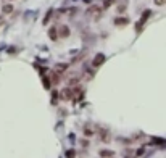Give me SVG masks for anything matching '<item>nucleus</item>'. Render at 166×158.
Wrapping results in <instances>:
<instances>
[{"instance_id":"20","label":"nucleus","mask_w":166,"mask_h":158,"mask_svg":"<svg viewBox=\"0 0 166 158\" xmlns=\"http://www.w3.org/2000/svg\"><path fill=\"white\" fill-rule=\"evenodd\" d=\"M115 2H116V0H103V8H105V10L110 8V6H111Z\"/></svg>"},{"instance_id":"3","label":"nucleus","mask_w":166,"mask_h":158,"mask_svg":"<svg viewBox=\"0 0 166 158\" xmlns=\"http://www.w3.org/2000/svg\"><path fill=\"white\" fill-rule=\"evenodd\" d=\"M105 60H106V57H105V53H97L94 58H92V61H91V65L94 68H100L103 63H105Z\"/></svg>"},{"instance_id":"23","label":"nucleus","mask_w":166,"mask_h":158,"mask_svg":"<svg viewBox=\"0 0 166 158\" xmlns=\"http://www.w3.org/2000/svg\"><path fill=\"white\" fill-rule=\"evenodd\" d=\"M153 2H155V5H158V6L166 5V0H153Z\"/></svg>"},{"instance_id":"12","label":"nucleus","mask_w":166,"mask_h":158,"mask_svg":"<svg viewBox=\"0 0 166 158\" xmlns=\"http://www.w3.org/2000/svg\"><path fill=\"white\" fill-rule=\"evenodd\" d=\"M52 16H53V8H50L45 13V16H44V19H42V24H48V23H50V19H52Z\"/></svg>"},{"instance_id":"25","label":"nucleus","mask_w":166,"mask_h":158,"mask_svg":"<svg viewBox=\"0 0 166 158\" xmlns=\"http://www.w3.org/2000/svg\"><path fill=\"white\" fill-rule=\"evenodd\" d=\"M8 53H16V49H15V47H10V49H8Z\"/></svg>"},{"instance_id":"13","label":"nucleus","mask_w":166,"mask_h":158,"mask_svg":"<svg viewBox=\"0 0 166 158\" xmlns=\"http://www.w3.org/2000/svg\"><path fill=\"white\" fill-rule=\"evenodd\" d=\"M13 8H15V6H13L11 3H6V5L2 6V13H5V15H11V13H13Z\"/></svg>"},{"instance_id":"27","label":"nucleus","mask_w":166,"mask_h":158,"mask_svg":"<svg viewBox=\"0 0 166 158\" xmlns=\"http://www.w3.org/2000/svg\"><path fill=\"white\" fill-rule=\"evenodd\" d=\"M124 158H136V157H124Z\"/></svg>"},{"instance_id":"22","label":"nucleus","mask_w":166,"mask_h":158,"mask_svg":"<svg viewBox=\"0 0 166 158\" xmlns=\"http://www.w3.org/2000/svg\"><path fill=\"white\" fill-rule=\"evenodd\" d=\"M32 16H36V11H26V13H24V18H26V19L32 18Z\"/></svg>"},{"instance_id":"5","label":"nucleus","mask_w":166,"mask_h":158,"mask_svg":"<svg viewBox=\"0 0 166 158\" xmlns=\"http://www.w3.org/2000/svg\"><path fill=\"white\" fill-rule=\"evenodd\" d=\"M58 36H60V37H63V39L70 37V36H71V29H70V26H66V24L58 26Z\"/></svg>"},{"instance_id":"16","label":"nucleus","mask_w":166,"mask_h":158,"mask_svg":"<svg viewBox=\"0 0 166 158\" xmlns=\"http://www.w3.org/2000/svg\"><path fill=\"white\" fill-rule=\"evenodd\" d=\"M84 136L86 137H92V136H95V131H94V129H92L91 128V126H86V128H84Z\"/></svg>"},{"instance_id":"11","label":"nucleus","mask_w":166,"mask_h":158,"mask_svg":"<svg viewBox=\"0 0 166 158\" xmlns=\"http://www.w3.org/2000/svg\"><path fill=\"white\" fill-rule=\"evenodd\" d=\"M68 68H70V65H68V63H57V65H55V71H57V73H60V74L65 73Z\"/></svg>"},{"instance_id":"1","label":"nucleus","mask_w":166,"mask_h":158,"mask_svg":"<svg viewBox=\"0 0 166 158\" xmlns=\"http://www.w3.org/2000/svg\"><path fill=\"white\" fill-rule=\"evenodd\" d=\"M86 16L92 21H100L103 16V6H98V5H91L86 11Z\"/></svg>"},{"instance_id":"17","label":"nucleus","mask_w":166,"mask_h":158,"mask_svg":"<svg viewBox=\"0 0 166 158\" xmlns=\"http://www.w3.org/2000/svg\"><path fill=\"white\" fill-rule=\"evenodd\" d=\"M65 157L66 158H76V150L74 149H68L66 152H65Z\"/></svg>"},{"instance_id":"26","label":"nucleus","mask_w":166,"mask_h":158,"mask_svg":"<svg viewBox=\"0 0 166 158\" xmlns=\"http://www.w3.org/2000/svg\"><path fill=\"white\" fill-rule=\"evenodd\" d=\"M2 24H3V16L0 15V26H2Z\"/></svg>"},{"instance_id":"18","label":"nucleus","mask_w":166,"mask_h":158,"mask_svg":"<svg viewBox=\"0 0 166 158\" xmlns=\"http://www.w3.org/2000/svg\"><path fill=\"white\" fill-rule=\"evenodd\" d=\"M42 82H44V87H45V89H50L52 87V82H50V78H48V76H44L42 78Z\"/></svg>"},{"instance_id":"15","label":"nucleus","mask_w":166,"mask_h":158,"mask_svg":"<svg viewBox=\"0 0 166 158\" xmlns=\"http://www.w3.org/2000/svg\"><path fill=\"white\" fill-rule=\"evenodd\" d=\"M126 10H127V2L118 3V6H116V11H118V13H124Z\"/></svg>"},{"instance_id":"14","label":"nucleus","mask_w":166,"mask_h":158,"mask_svg":"<svg viewBox=\"0 0 166 158\" xmlns=\"http://www.w3.org/2000/svg\"><path fill=\"white\" fill-rule=\"evenodd\" d=\"M152 144L153 145H166V140L160 139V137H152Z\"/></svg>"},{"instance_id":"19","label":"nucleus","mask_w":166,"mask_h":158,"mask_svg":"<svg viewBox=\"0 0 166 158\" xmlns=\"http://www.w3.org/2000/svg\"><path fill=\"white\" fill-rule=\"evenodd\" d=\"M58 98H60V92H58V90H53V92H52V103L55 105Z\"/></svg>"},{"instance_id":"2","label":"nucleus","mask_w":166,"mask_h":158,"mask_svg":"<svg viewBox=\"0 0 166 158\" xmlns=\"http://www.w3.org/2000/svg\"><path fill=\"white\" fill-rule=\"evenodd\" d=\"M150 16H152V11H150V10H145V11L142 13L140 19L136 23V32H137V34H140V32H142V27H144L145 23L148 21V18H150Z\"/></svg>"},{"instance_id":"24","label":"nucleus","mask_w":166,"mask_h":158,"mask_svg":"<svg viewBox=\"0 0 166 158\" xmlns=\"http://www.w3.org/2000/svg\"><path fill=\"white\" fill-rule=\"evenodd\" d=\"M79 144H81L82 147H89V142H87V140H81Z\"/></svg>"},{"instance_id":"21","label":"nucleus","mask_w":166,"mask_h":158,"mask_svg":"<svg viewBox=\"0 0 166 158\" xmlns=\"http://www.w3.org/2000/svg\"><path fill=\"white\" fill-rule=\"evenodd\" d=\"M145 153V147H140L139 150H136V157H142Z\"/></svg>"},{"instance_id":"4","label":"nucleus","mask_w":166,"mask_h":158,"mask_svg":"<svg viewBox=\"0 0 166 158\" xmlns=\"http://www.w3.org/2000/svg\"><path fill=\"white\" fill-rule=\"evenodd\" d=\"M73 97H74V92H73L71 87H65L60 92V100H63V102H70Z\"/></svg>"},{"instance_id":"6","label":"nucleus","mask_w":166,"mask_h":158,"mask_svg":"<svg viewBox=\"0 0 166 158\" xmlns=\"http://www.w3.org/2000/svg\"><path fill=\"white\" fill-rule=\"evenodd\" d=\"M113 24H115L116 27H124V26H127L129 24V18H126V16H116L115 18V21H113Z\"/></svg>"},{"instance_id":"9","label":"nucleus","mask_w":166,"mask_h":158,"mask_svg":"<svg viewBox=\"0 0 166 158\" xmlns=\"http://www.w3.org/2000/svg\"><path fill=\"white\" fill-rule=\"evenodd\" d=\"M58 27H55V26H52V27H48V39L50 40H57L58 39Z\"/></svg>"},{"instance_id":"10","label":"nucleus","mask_w":166,"mask_h":158,"mask_svg":"<svg viewBox=\"0 0 166 158\" xmlns=\"http://www.w3.org/2000/svg\"><path fill=\"white\" fill-rule=\"evenodd\" d=\"M50 82H52V85H57V84H60V73H57V71H52L50 73Z\"/></svg>"},{"instance_id":"8","label":"nucleus","mask_w":166,"mask_h":158,"mask_svg":"<svg viewBox=\"0 0 166 158\" xmlns=\"http://www.w3.org/2000/svg\"><path fill=\"white\" fill-rule=\"evenodd\" d=\"M98 136H100V140L105 144H108L110 140H111V137H110V132L106 131V129H100L98 131Z\"/></svg>"},{"instance_id":"7","label":"nucleus","mask_w":166,"mask_h":158,"mask_svg":"<svg viewBox=\"0 0 166 158\" xmlns=\"http://www.w3.org/2000/svg\"><path fill=\"white\" fill-rule=\"evenodd\" d=\"M116 153L113 152V150H110V149H100L98 150V157L100 158H115Z\"/></svg>"}]
</instances>
